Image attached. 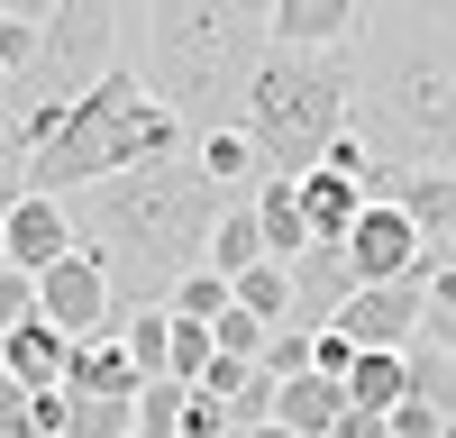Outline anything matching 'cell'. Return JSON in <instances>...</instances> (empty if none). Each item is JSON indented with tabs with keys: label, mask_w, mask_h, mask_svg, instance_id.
<instances>
[{
	"label": "cell",
	"mask_w": 456,
	"mask_h": 438,
	"mask_svg": "<svg viewBox=\"0 0 456 438\" xmlns=\"http://www.w3.org/2000/svg\"><path fill=\"white\" fill-rule=\"evenodd\" d=\"M429 320H456V265L429 274Z\"/></svg>",
	"instance_id": "obj_35"
},
{
	"label": "cell",
	"mask_w": 456,
	"mask_h": 438,
	"mask_svg": "<svg viewBox=\"0 0 456 438\" xmlns=\"http://www.w3.org/2000/svg\"><path fill=\"white\" fill-rule=\"evenodd\" d=\"M356 302V274H347V247H311L292 265V328L301 338H320V328H338V311Z\"/></svg>",
	"instance_id": "obj_12"
},
{
	"label": "cell",
	"mask_w": 456,
	"mask_h": 438,
	"mask_svg": "<svg viewBox=\"0 0 456 438\" xmlns=\"http://www.w3.org/2000/svg\"><path fill=\"white\" fill-rule=\"evenodd\" d=\"M64 438H137V402H73L64 393Z\"/></svg>",
	"instance_id": "obj_27"
},
{
	"label": "cell",
	"mask_w": 456,
	"mask_h": 438,
	"mask_svg": "<svg viewBox=\"0 0 456 438\" xmlns=\"http://www.w3.org/2000/svg\"><path fill=\"white\" fill-rule=\"evenodd\" d=\"M0 365H10V384L37 402V393H64V365H73V338L46 320H28L19 338H0Z\"/></svg>",
	"instance_id": "obj_14"
},
{
	"label": "cell",
	"mask_w": 456,
	"mask_h": 438,
	"mask_svg": "<svg viewBox=\"0 0 456 438\" xmlns=\"http://www.w3.org/2000/svg\"><path fill=\"white\" fill-rule=\"evenodd\" d=\"M64 393H73V402H137V393H146V375H137V356H128L119 338H92V347H73Z\"/></svg>",
	"instance_id": "obj_15"
},
{
	"label": "cell",
	"mask_w": 456,
	"mask_h": 438,
	"mask_svg": "<svg viewBox=\"0 0 456 438\" xmlns=\"http://www.w3.org/2000/svg\"><path fill=\"white\" fill-rule=\"evenodd\" d=\"M165 311H174V320H192V328H219L228 311H238V283L201 265V274H183V283L165 292Z\"/></svg>",
	"instance_id": "obj_21"
},
{
	"label": "cell",
	"mask_w": 456,
	"mask_h": 438,
	"mask_svg": "<svg viewBox=\"0 0 456 438\" xmlns=\"http://www.w3.org/2000/svg\"><path fill=\"white\" fill-rule=\"evenodd\" d=\"M238 128H247L265 174L311 182L329 165V146L356 128V64L347 55H265Z\"/></svg>",
	"instance_id": "obj_5"
},
{
	"label": "cell",
	"mask_w": 456,
	"mask_h": 438,
	"mask_svg": "<svg viewBox=\"0 0 456 438\" xmlns=\"http://www.w3.org/2000/svg\"><path fill=\"white\" fill-rule=\"evenodd\" d=\"M210 347H219V356H238V365H265V347H274V328H265L256 311H228V320L210 328Z\"/></svg>",
	"instance_id": "obj_28"
},
{
	"label": "cell",
	"mask_w": 456,
	"mask_h": 438,
	"mask_svg": "<svg viewBox=\"0 0 456 438\" xmlns=\"http://www.w3.org/2000/svg\"><path fill=\"white\" fill-rule=\"evenodd\" d=\"M165 156H192V128L137 83V64H119L64 119H46L28 137V192L37 201H73V192H101V182H119L137 165H165Z\"/></svg>",
	"instance_id": "obj_4"
},
{
	"label": "cell",
	"mask_w": 456,
	"mask_h": 438,
	"mask_svg": "<svg viewBox=\"0 0 456 438\" xmlns=\"http://www.w3.org/2000/svg\"><path fill=\"white\" fill-rule=\"evenodd\" d=\"M265 375H274V384L311 375V338H301V328H274V347H265Z\"/></svg>",
	"instance_id": "obj_31"
},
{
	"label": "cell",
	"mask_w": 456,
	"mask_h": 438,
	"mask_svg": "<svg viewBox=\"0 0 456 438\" xmlns=\"http://www.w3.org/2000/svg\"><path fill=\"white\" fill-rule=\"evenodd\" d=\"M429 347H447V356H456V320H429Z\"/></svg>",
	"instance_id": "obj_36"
},
{
	"label": "cell",
	"mask_w": 456,
	"mask_h": 438,
	"mask_svg": "<svg viewBox=\"0 0 456 438\" xmlns=\"http://www.w3.org/2000/svg\"><path fill=\"white\" fill-rule=\"evenodd\" d=\"M347 402H356V411H402V402H411V375H402V356H356V375H347Z\"/></svg>",
	"instance_id": "obj_24"
},
{
	"label": "cell",
	"mask_w": 456,
	"mask_h": 438,
	"mask_svg": "<svg viewBox=\"0 0 456 438\" xmlns=\"http://www.w3.org/2000/svg\"><path fill=\"white\" fill-rule=\"evenodd\" d=\"M137 19L128 10H101V0H46V36H37V64L10 83V119H19V137H37L46 119H64L73 101H83L101 73H119V36H128Z\"/></svg>",
	"instance_id": "obj_6"
},
{
	"label": "cell",
	"mask_w": 456,
	"mask_h": 438,
	"mask_svg": "<svg viewBox=\"0 0 456 438\" xmlns=\"http://www.w3.org/2000/svg\"><path fill=\"white\" fill-rule=\"evenodd\" d=\"M28 320H37V283H28V274H10V265H0V338H19Z\"/></svg>",
	"instance_id": "obj_30"
},
{
	"label": "cell",
	"mask_w": 456,
	"mask_h": 438,
	"mask_svg": "<svg viewBox=\"0 0 456 438\" xmlns=\"http://www.w3.org/2000/svg\"><path fill=\"white\" fill-rule=\"evenodd\" d=\"M238 311H256L265 328H292V265H274V256L247 265L238 274Z\"/></svg>",
	"instance_id": "obj_25"
},
{
	"label": "cell",
	"mask_w": 456,
	"mask_h": 438,
	"mask_svg": "<svg viewBox=\"0 0 456 438\" xmlns=\"http://www.w3.org/2000/svg\"><path fill=\"white\" fill-rule=\"evenodd\" d=\"M365 201H393V210H411V229L429 247H456V174H374Z\"/></svg>",
	"instance_id": "obj_13"
},
{
	"label": "cell",
	"mask_w": 456,
	"mask_h": 438,
	"mask_svg": "<svg viewBox=\"0 0 456 438\" xmlns=\"http://www.w3.org/2000/svg\"><path fill=\"white\" fill-rule=\"evenodd\" d=\"M402 375H411V402H429L438 420H456V356L447 347H402Z\"/></svg>",
	"instance_id": "obj_22"
},
{
	"label": "cell",
	"mask_w": 456,
	"mask_h": 438,
	"mask_svg": "<svg viewBox=\"0 0 456 438\" xmlns=\"http://www.w3.org/2000/svg\"><path fill=\"white\" fill-rule=\"evenodd\" d=\"M256 229H265V256H274V265H301V256H311V219H301V182H283V174H265L256 182Z\"/></svg>",
	"instance_id": "obj_16"
},
{
	"label": "cell",
	"mask_w": 456,
	"mask_h": 438,
	"mask_svg": "<svg viewBox=\"0 0 456 438\" xmlns=\"http://www.w3.org/2000/svg\"><path fill=\"white\" fill-rule=\"evenodd\" d=\"M119 347L137 356V375H146V384H156V375H174V311H165V302L128 311V320H119Z\"/></svg>",
	"instance_id": "obj_19"
},
{
	"label": "cell",
	"mask_w": 456,
	"mask_h": 438,
	"mask_svg": "<svg viewBox=\"0 0 456 438\" xmlns=\"http://www.w3.org/2000/svg\"><path fill=\"white\" fill-rule=\"evenodd\" d=\"M219 219H228V192L192 156H165V165H137L119 182H101V192H83L73 229H83V247L110 265V292H119V320H128L146 302H165L183 274L210 265ZM110 338H119V328H110Z\"/></svg>",
	"instance_id": "obj_1"
},
{
	"label": "cell",
	"mask_w": 456,
	"mask_h": 438,
	"mask_svg": "<svg viewBox=\"0 0 456 438\" xmlns=\"http://www.w3.org/2000/svg\"><path fill=\"white\" fill-rule=\"evenodd\" d=\"M37 320L64 328L73 347H92V338H110V328H119V292H110V265H101L92 247H73L64 265L37 283Z\"/></svg>",
	"instance_id": "obj_7"
},
{
	"label": "cell",
	"mask_w": 456,
	"mask_h": 438,
	"mask_svg": "<svg viewBox=\"0 0 456 438\" xmlns=\"http://www.w3.org/2000/svg\"><path fill=\"white\" fill-rule=\"evenodd\" d=\"M301 219H311V247H347L356 238V219H365V182H347V174H311L301 182Z\"/></svg>",
	"instance_id": "obj_17"
},
{
	"label": "cell",
	"mask_w": 456,
	"mask_h": 438,
	"mask_svg": "<svg viewBox=\"0 0 456 438\" xmlns=\"http://www.w3.org/2000/svg\"><path fill=\"white\" fill-rule=\"evenodd\" d=\"M28 201V137L10 119V101H0V210H19Z\"/></svg>",
	"instance_id": "obj_29"
},
{
	"label": "cell",
	"mask_w": 456,
	"mask_h": 438,
	"mask_svg": "<svg viewBox=\"0 0 456 438\" xmlns=\"http://www.w3.org/2000/svg\"><path fill=\"white\" fill-rule=\"evenodd\" d=\"M338 438H393V420H384V411H356V402H347V420H338Z\"/></svg>",
	"instance_id": "obj_34"
},
{
	"label": "cell",
	"mask_w": 456,
	"mask_h": 438,
	"mask_svg": "<svg viewBox=\"0 0 456 438\" xmlns=\"http://www.w3.org/2000/svg\"><path fill=\"white\" fill-rule=\"evenodd\" d=\"M183 438H238V429H228V411H219L210 393H192V411H183Z\"/></svg>",
	"instance_id": "obj_33"
},
{
	"label": "cell",
	"mask_w": 456,
	"mask_h": 438,
	"mask_svg": "<svg viewBox=\"0 0 456 438\" xmlns=\"http://www.w3.org/2000/svg\"><path fill=\"white\" fill-rule=\"evenodd\" d=\"M247 265H265V229H256V201H228L219 238H210V274H228V283H238Z\"/></svg>",
	"instance_id": "obj_20"
},
{
	"label": "cell",
	"mask_w": 456,
	"mask_h": 438,
	"mask_svg": "<svg viewBox=\"0 0 456 438\" xmlns=\"http://www.w3.org/2000/svg\"><path fill=\"white\" fill-rule=\"evenodd\" d=\"M274 55H356L365 46V10L347 0H265Z\"/></svg>",
	"instance_id": "obj_10"
},
{
	"label": "cell",
	"mask_w": 456,
	"mask_h": 438,
	"mask_svg": "<svg viewBox=\"0 0 456 438\" xmlns=\"http://www.w3.org/2000/svg\"><path fill=\"white\" fill-rule=\"evenodd\" d=\"M73 247H83V229H73V210L64 201H19L10 210V247H0V265H10V274H28V283H46L55 265H64V256Z\"/></svg>",
	"instance_id": "obj_11"
},
{
	"label": "cell",
	"mask_w": 456,
	"mask_h": 438,
	"mask_svg": "<svg viewBox=\"0 0 456 438\" xmlns=\"http://www.w3.org/2000/svg\"><path fill=\"white\" fill-rule=\"evenodd\" d=\"M356 137L384 174H456V10H365Z\"/></svg>",
	"instance_id": "obj_2"
},
{
	"label": "cell",
	"mask_w": 456,
	"mask_h": 438,
	"mask_svg": "<svg viewBox=\"0 0 456 438\" xmlns=\"http://www.w3.org/2000/svg\"><path fill=\"white\" fill-rule=\"evenodd\" d=\"M338 338L356 356H402L429 338V283H365L347 311H338Z\"/></svg>",
	"instance_id": "obj_9"
},
{
	"label": "cell",
	"mask_w": 456,
	"mask_h": 438,
	"mask_svg": "<svg viewBox=\"0 0 456 438\" xmlns=\"http://www.w3.org/2000/svg\"><path fill=\"white\" fill-rule=\"evenodd\" d=\"M183 411H192V384L156 375V384L137 393V438H183Z\"/></svg>",
	"instance_id": "obj_26"
},
{
	"label": "cell",
	"mask_w": 456,
	"mask_h": 438,
	"mask_svg": "<svg viewBox=\"0 0 456 438\" xmlns=\"http://www.w3.org/2000/svg\"><path fill=\"white\" fill-rule=\"evenodd\" d=\"M238 438H292V429H283V420H265V429H238Z\"/></svg>",
	"instance_id": "obj_37"
},
{
	"label": "cell",
	"mask_w": 456,
	"mask_h": 438,
	"mask_svg": "<svg viewBox=\"0 0 456 438\" xmlns=\"http://www.w3.org/2000/svg\"><path fill=\"white\" fill-rule=\"evenodd\" d=\"M0 438H37V420H28V393L10 384V365H0Z\"/></svg>",
	"instance_id": "obj_32"
},
{
	"label": "cell",
	"mask_w": 456,
	"mask_h": 438,
	"mask_svg": "<svg viewBox=\"0 0 456 438\" xmlns=\"http://www.w3.org/2000/svg\"><path fill=\"white\" fill-rule=\"evenodd\" d=\"M0 247H10V210H0Z\"/></svg>",
	"instance_id": "obj_38"
},
{
	"label": "cell",
	"mask_w": 456,
	"mask_h": 438,
	"mask_svg": "<svg viewBox=\"0 0 456 438\" xmlns=\"http://www.w3.org/2000/svg\"><path fill=\"white\" fill-rule=\"evenodd\" d=\"M137 83L156 92L183 128H238L247 92L265 55H274V28H265V0H165V10H137Z\"/></svg>",
	"instance_id": "obj_3"
},
{
	"label": "cell",
	"mask_w": 456,
	"mask_h": 438,
	"mask_svg": "<svg viewBox=\"0 0 456 438\" xmlns=\"http://www.w3.org/2000/svg\"><path fill=\"white\" fill-rule=\"evenodd\" d=\"M192 165L219 182V192H238V182H265V165H256L247 128H219V137H201V146H192Z\"/></svg>",
	"instance_id": "obj_23"
},
{
	"label": "cell",
	"mask_w": 456,
	"mask_h": 438,
	"mask_svg": "<svg viewBox=\"0 0 456 438\" xmlns=\"http://www.w3.org/2000/svg\"><path fill=\"white\" fill-rule=\"evenodd\" d=\"M274 420L292 438H338V420H347V384H329V375H292L274 393Z\"/></svg>",
	"instance_id": "obj_18"
},
{
	"label": "cell",
	"mask_w": 456,
	"mask_h": 438,
	"mask_svg": "<svg viewBox=\"0 0 456 438\" xmlns=\"http://www.w3.org/2000/svg\"><path fill=\"white\" fill-rule=\"evenodd\" d=\"M347 274H356V292H365V283H429V274H438V247L411 229V210L365 201L356 238H347Z\"/></svg>",
	"instance_id": "obj_8"
}]
</instances>
